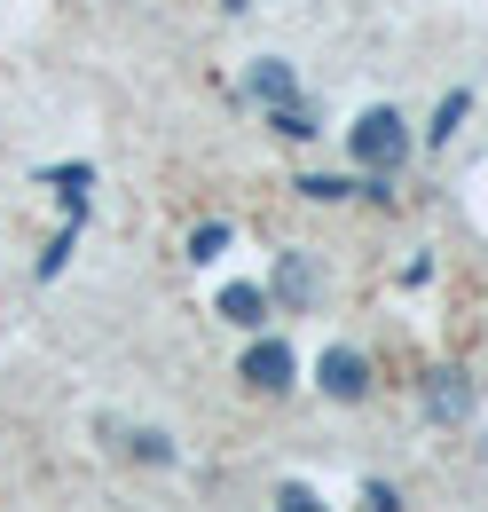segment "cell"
Segmentation results:
<instances>
[{
	"label": "cell",
	"mask_w": 488,
	"mask_h": 512,
	"mask_svg": "<svg viewBox=\"0 0 488 512\" xmlns=\"http://www.w3.org/2000/svg\"><path fill=\"white\" fill-rule=\"evenodd\" d=\"M126 449H134L142 465H174V442H166V434H150V426H142V434H126Z\"/></svg>",
	"instance_id": "9c48e42d"
},
{
	"label": "cell",
	"mask_w": 488,
	"mask_h": 512,
	"mask_svg": "<svg viewBox=\"0 0 488 512\" xmlns=\"http://www.w3.org/2000/svg\"><path fill=\"white\" fill-rule=\"evenodd\" d=\"M229 323H244V331H260V316H268V292L260 284H221V300H213Z\"/></svg>",
	"instance_id": "52a82bcc"
},
{
	"label": "cell",
	"mask_w": 488,
	"mask_h": 512,
	"mask_svg": "<svg viewBox=\"0 0 488 512\" xmlns=\"http://www.w3.org/2000/svg\"><path fill=\"white\" fill-rule=\"evenodd\" d=\"M221 8H229V16H244V8H252V0H221Z\"/></svg>",
	"instance_id": "2e32d148"
},
{
	"label": "cell",
	"mask_w": 488,
	"mask_h": 512,
	"mask_svg": "<svg viewBox=\"0 0 488 512\" xmlns=\"http://www.w3.org/2000/svg\"><path fill=\"white\" fill-rule=\"evenodd\" d=\"M63 260H71V229H63L56 245H48V253H40V284H48V276H63Z\"/></svg>",
	"instance_id": "9a60e30c"
},
{
	"label": "cell",
	"mask_w": 488,
	"mask_h": 512,
	"mask_svg": "<svg viewBox=\"0 0 488 512\" xmlns=\"http://www.w3.org/2000/svg\"><path fill=\"white\" fill-rule=\"evenodd\" d=\"M347 150H355V166H370V174H394V166L410 158V119H402L394 103H378V111H363V119L347 127Z\"/></svg>",
	"instance_id": "6da1fadb"
},
{
	"label": "cell",
	"mask_w": 488,
	"mask_h": 512,
	"mask_svg": "<svg viewBox=\"0 0 488 512\" xmlns=\"http://www.w3.org/2000/svg\"><path fill=\"white\" fill-rule=\"evenodd\" d=\"M315 379H323V394H331V402H363V394H370V363L355 355V347H323Z\"/></svg>",
	"instance_id": "277c9868"
},
{
	"label": "cell",
	"mask_w": 488,
	"mask_h": 512,
	"mask_svg": "<svg viewBox=\"0 0 488 512\" xmlns=\"http://www.w3.org/2000/svg\"><path fill=\"white\" fill-rule=\"evenodd\" d=\"M363 512H402V489H386V481H363Z\"/></svg>",
	"instance_id": "5bb4252c"
},
{
	"label": "cell",
	"mask_w": 488,
	"mask_h": 512,
	"mask_svg": "<svg viewBox=\"0 0 488 512\" xmlns=\"http://www.w3.org/2000/svg\"><path fill=\"white\" fill-rule=\"evenodd\" d=\"M465 111H473V95H465V87H457V95H441V111H433V142H449V134H457V127H465Z\"/></svg>",
	"instance_id": "ba28073f"
},
{
	"label": "cell",
	"mask_w": 488,
	"mask_h": 512,
	"mask_svg": "<svg viewBox=\"0 0 488 512\" xmlns=\"http://www.w3.org/2000/svg\"><path fill=\"white\" fill-rule=\"evenodd\" d=\"M244 87H252V103H260V111L300 103V79H292V64H284V56H260V64L244 71Z\"/></svg>",
	"instance_id": "5b68a950"
},
{
	"label": "cell",
	"mask_w": 488,
	"mask_h": 512,
	"mask_svg": "<svg viewBox=\"0 0 488 512\" xmlns=\"http://www.w3.org/2000/svg\"><path fill=\"white\" fill-rule=\"evenodd\" d=\"M276 512H323V497L300 489V481H284V489H276Z\"/></svg>",
	"instance_id": "4fadbf2b"
},
{
	"label": "cell",
	"mask_w": 488,
	"mask_h": 512,
	"mask_svg": "<svg viewBox=\"0 0 488 512\" xmlns=\"http://www.w3.org/2000/svg\"><path fill=\"white\" fill-rule=\"evenodd\" d=\"M323 300V284H315V260L307 253H276V276H268V308H292V316H307Z\"/></svg>",
	"instance_id": "7a4b0ae2"
},
{
	"label": "cell",
	"mask_w": 488,
	"mask_h": 512,
	"mask_svg": "<svg viewBox=\"0 0 488 512\" xmlns=\"http://www.w3.org/2000/svg\"><path fill=\"white\" fill-rule=\"evenodd\" d=\"M221 245H229V221H205V229L189 237V260H213Z\"/></svg>",
	"instance_id": "7c38bea8"
},
{
	"label": "cell",
	"mask_w": 488,
	"mask_h": 512,
	"mask_svg": "<svg viewBox=\"0 0 488 512\" xmlns=\"http://www.w3.org/2000/svg\"><path fill=\"white\" fill-rule=\"evenodd\" d=\"M300 197H315V205H339V197H355V182H339V174H307Z\"/></svg>",
	"instance_id": "30bf717a"
},
{
	"label": "cell",
	"mask_w": 488,
	"mask_h": 512,
	"mask_svg": "<svg viewBox=\"0 0 488 512\" xmlns=\"http://www.w3.org/2000/svg\"><path fill=\"white\" fill-rule=\"evenodd\" d=\"M292 371H300V363H292L284 339H252V347H244V386H252V394H292Z\"/></svg>",
	"instance_id": "3957f363"
},
{
	"label": "cell",
	"mask_w": 488,
	"mask_h": 512,
	"mask_svg": "<svg viewBox=\"0 0 488 512\" xmlns=\"http://www.w3.org/2000/svg\"><path fill=\"white\" fill-rule=\"evenodd\" d=\"M268 119H276V134H284V142H307V134H315V119H307L300 103H284V111H268Z\"/></svg>",
	"instance_id": "8fae6325"
},
{
	"label": "cell",
	"mask_w": 488,
	"mask_h": 512,
	"mask_svg": "<svg viewBox=\"0 0 488 512\" xmlns=\"http://www.w3.org/2000/svg\"><path fill=\"white\" fill-rule=\"evenodd\" d=\"M426 410H433V418H465V410H473V379L449 371V363L426 371Z\"/></svg>",
	"instance_id": "8992f818"
}]
</instances>
